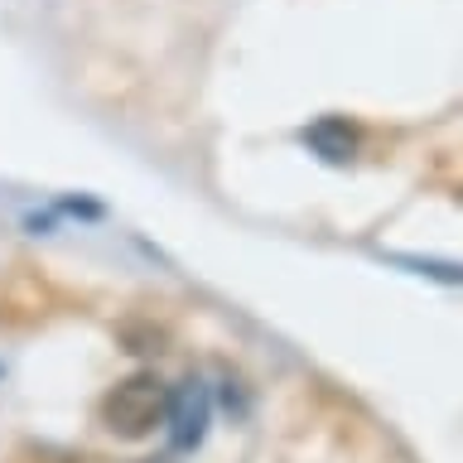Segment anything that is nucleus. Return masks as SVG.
Masks as SVG:
<instances>
[{"label":"nucleus","instance_id":"nucleus-1","mask_svg":"<svg viewBox=\"0 0 463 463\" xmlns=\"http://www.w3.org/2000/svg\"><path fill=\"white\" fill-rule=\"evenodd\" d=\"M165 415H169V386L159 382L155 372L126 376V382H116L107 391V401H101V420H107V430L121 434V439L150 434Z\"/></svg>","mask_w":463,"mask_h":463},{"label":"nucleus","instance_id":"nucleus-2","mask_svg":"<svg viewBox=\"0 0 463 463\" xmlns=\"http://www.w3.org/2000/svg\"><path fill=\"white\" fill-rule=\"evenodd\" d=\"M169 439L174 449H198L203 434L213 425V391L208 382H198V376H188L169 391Z\"/></svg>","mask_w":463,"mask_h":463},{"label":"nucleus","instance_id":"nucleus-3","mask_svg":"<svg viewBox=\"0 0 463 463\" xmlns=\"http://www.w3.org/2000/svg\"><path fill=\"white\" fill-rule=\"evenodd\" d=\"M304 145H309L314 155L333 159V165H343V159L357 155V130L343 121V116H324V121H314L304 130Z\"/></svg>","mask_w":463,"mask_h":463}]
</instances>
